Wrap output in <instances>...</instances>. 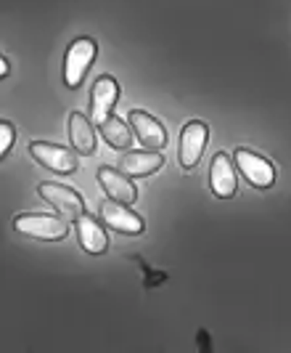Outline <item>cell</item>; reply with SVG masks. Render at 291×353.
<instances>
[{
  "instance_id": "4fadbf2b",
  "label": "cell",
  "mask_w": 291,
  "mask_h": 353,
  "mask_svg": "<svg viewBox=\"0 0 291 353\" xmlns=\"http://www.w3.org/2000/svg\"><path fill=\"white\" fill-rule=\"evenodd\" d=\"M209 183H212V192L223 199H230L236 194V173L230 168V159L225 152L215 154L212 159V176H209Z\"/></svg>"
},
{
  "instance_id": "52a82bcc",
  "label": "cell",
  "mask_w": 291,
  "mask_h": 353,
  "mask_svg": "<svg viewBox=\"0 0 291 353\" xmlns=\"http://www.w3.org/2000/svg\"><path fill=\"white\" fill-rule=\"evenodd\" d=\"M206 139H209V128L204 123H188L180 133V165L191 170L199 165V159L204 154Z\"/></svg>"
},
{
  "instance_id": "3957f363",
  "label": "cell",
  "mask_w": 291,
  "mask_h": 353,
  "mask_svg": "<svg viewBox=\"0 0 291 353\" xmlns=\"http://www.w3.org/2000/svg\"><path fill=\"white\" fill-rule=\"evenodd\" d=\"M40 196L53 205L61 218L67 221H77L80 215H85V205H83V196L77 194L74 189L69 186H58V183H40Z\"/></svg>"
},
{
  "instance_id": "7c38bea8",
  "label": "cell",
  "mask_w": 291,
  "mask_h": 353,
  "mask_svg": "<svg viewBox=\"0 0 291 353\" xmlns=\"http://www.w3.org/2000/svg\"><path fill=\"white\" fill-rule=\"evenodd\" d=\"M162 165H164V157L159 152H127L120 157V170L130 178L151 176Z\"/></svg>"
},
{
  "instance_id": "5bb4252c",
  "label": "cell",
  "mask_w": 291,
  "mask_h": 353,
  "mask_svg": "<svg viewBox=\"0 0 291 353\" xmlns=\"http://www.w3.org/2000/svg\"><path fill=\"white\" fill-rule=\"evenodd\" d=\"M69 136H72V143L80 154H93L96 152V130H93V123L87 120L85 114L74 112L69 117Z\"/></svg>"
},
{
  "instance_id": "30bf717a",
  "label": "cell",
  "mask_w": 291,
  "mask_h": 353,
  "mask_svg": "<svg viewBox=\"0 0 291 353\" xmlns=\"http://www.w3.org/2000/svg\"><path fill=\"white\" fill-rule=\"evenodd\" d=\"M98 183L103 186V192L117 199V202H125V205H133L138 199V192L133 186V181L125 176L122 170H114V168H101L98 170Z\"/></svg>"
},
{
  "instance_id": "5b68a950",
  "label": "cell",
  "mask_w": 291,
  "mask_h": 353,
  "mask_svg": "<svg viewBox=\"0 0 291 353\" xmlns=\"http://www.w3.org/2000/svg\"><path fill=\"white\" fill-rule=\"evenodd\" d=\"M117 99H120L117 80L109 77V74L98 77L96 85H93V93H90V114H93V123L98 125V128L111 117V109L117 104Z\"/></svg>"
},
{
  "instance_id": "8fae6325",
  "label": "cell",
  "mask_w": 291,
  "mask_h": 353,
  "mask_svg": "<svg viewBox=\"0 0 291 353\" xmlns=\"http://www.w3.org/2000/svg\"><path fill=\"white\" fill-rule=\"evenodd\" d=\"M74 229H77V239H80V248L90 252V255H101L103 250L109 248V236L101 229V223L90 215H80L74 221Z\"/></svg>"
},
{
  "instance_id": "7a4b0ae2",
  "label": "cell",
  "mask_w": 291,
  "mask_h": 353,
  "mask_svg": "<svg viewBox=\"0 0 291 353\" xmlns=\"http://www.w3.org/2000/svg\"><path fill=\"white\" fill-rule=\"evenodd\" d=\"M96 43L90 37H77L67 51V64H64V80H67L69 88H80L83 80H85L87 70L96 59Z\"/></svg>"
},
{
  "instance_id": "9c48e42d",
  "label": "cell",
  "mask_w": 291,
  "mask_h": 353,
  "mask_svg": "<svg viewBox=\"0 0 291 353\" xmlns=\"http://www.w3.org/2000/svg\"><path fill=\"white\" fill-rule=\"evenodd\" d=\"M130 125L136 128L138 139H140V143L146 146V149H154V152H159V149H164V143H167V130L162 128V123L159 120H154L151 114H146V112H130Z\"/></svg>"
},
{
  "instance_id": "8992f818",
  "label": "cell",
  "mask_w": 291,
  "mask_h": 353,
  "mask_svg": "<svg viewBox=\"0 0 291 353\" xmlns=\"http://www.w3.org/2000/svg\"><path fill=\"white\" fill-rule=\"evenodd\" d=\"M236 165H239V170L244 173V178H246L255 189H270V186H273L275 170L265 157H259V154L249 152V149H239V152H236Z\"/></svg>"
},
{
  "instance_id": "ba28073f",
  "label": "cell",
  "mask_w": 291,
  "mask_h": 353,
  "mask_svg": "<svg viewBox=\"0 0 291 353\" xmlns=\"http://www.w3.org/2000/svg\"><path fill=\"white\" fill-rule=\"evenodd\" d=\"M101 218L106 221V226H111L120 234H140L143 231V218L130 210L125 202H117L111 196L101 202Z\"/></svg>"
},
{
  "instance_id": "2e32d148",
  "label": "cell",
  "mask_w": 291,
  "mask_h": 353,
  "mask_svg": "<svg viewBox=\"0 0 291 353\" xmlns=\"http://www.w3.org/2000/svg\"><path fill=\"white\" fill-rule=\"evenodd\" d=\"M17 141V130H14V125L3 123L0 125V154H8V149H11V143Z\"/></svg>"
},
{
  "instance_id": "6da1fadb",
  "label": "cell",
  "mask_w": 291,
  "mask_h": 353,
  "mask_svg": "<svg viewBox=\"0 0 291 353\" xmlns=\"http://www.w3.org/2000/svg\"><path fill=\"white\" fill-rule=\"evenodd\" d=\"M14 229L19 234H27L32 239L45 242H61L69 234V221L58 215H19L14 221Z\"/></svg>"
},
{
  "instance_id": "277c9868",
  "label": "cell",
  "mask_w": 291,
  "mask_h": 353,
  "mask_svg": "<svg viewBox=\"0 0 291 353\" xmlns=\"http://www.w3.org/2000/svg\"><path fill=\"white\" fill-rule=\"evenodd\" d=\"M30 152H32V157L37 159L40 165H45L53 173L67 176V173H74V170H77V154L64 149V146H56V143H45V141H32L30 143Z\"/></svg>"
},
{
  "instance_id": "e0dca14e",
  "label": "cell",
  "mask_w": 291,
  "mask_h": 353,
  "mask_svg": "<svg viewBox=\"0 0 291 353\" xmlns=\"http://www.w3.org/2000/svg\"><path fill=\"white\" fill-rule=\"evenodd\" d=\"M8 70H11V67H8V59H0V77H6Z\"/></svg>"
},
{
  "instance_id": "9a60e30c",
  "label": "cell",
  "mask_w": 291,
  "mask_h": 353,
  "mask_svg": "<svg viewBox=\"0 0 291 353\" xmlns=\"http://www.w3.org/2000/svg\"><path fill=\"white\" fill-rule=\"evenodd\" d=\"M101 133L109 146H114V149H130L133 136H130V128L122 123V117H114V114H111V117L101 125Z\"/></svg>"
}]
</instances>
